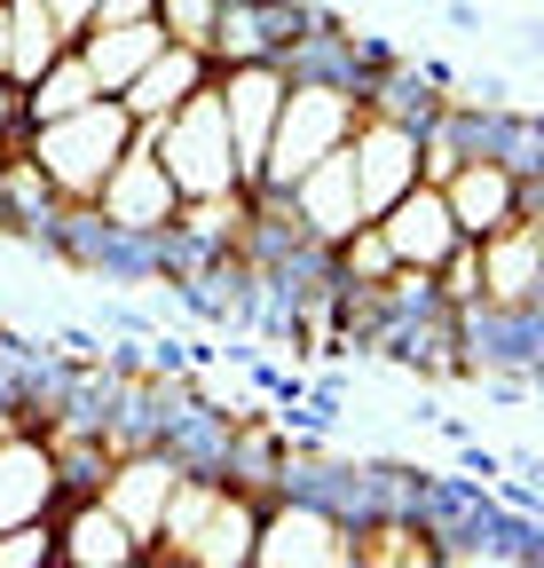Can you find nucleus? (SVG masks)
Instances as JSON below:
<instances>
[{"label":"nucleus","mask_w":544,"mask_h":568,"mask_svg":"<svg viewBox=\"0 0 544 568\" xmlns=\"http://www.w3.org/2000/svg\"><path fill=\"white\" fill-rule=\"evenodd\" d=\"M253 529H260L253 489L222 474H182L143 545V568H253Z\"/></svg>","instance_id":"nucleus-1"},{"label":"nucleus","mask_w":544,"mask_h":568,"mask_svg":"<svg viewBox=\"0 0 544 568\" xmlns=\"http://www.w3.org/2000/svg\"><path fill=\"white\" fill-rule=\"evenodd\" d=\"M126 142H134V119L119 111V95H95V103H80V111H63V119L32 126L17 151H32V166L55 182L63 205H88V197L103 190V174L119 166Z\"/></svg>","instance_id":"nucleus-2"},{"label":"nucleus","mask_w":544,"mask_h":568,"mask_svg":"<svg viewBox=\"0 0 544 568\" xmlns=\"http://www.w3.org/2000/svg\"><path fill=\"white\" fill-rule=\"evenodd\" d=\"M151 151H158V166H166V182H174L182 197H214V190H237V182H245V174H237V142H229V119H222L214 80L151 126ZM245 190H253V182H245Z\"/></svg>","instance_id":"nucleus-3"},{"label":"nucleus","mask_w":544,"mask_h":568,"mask_svg":"<svg viewBox=\"0 0 544 568\" xmlns=\"http://www.w3.org/2000/svg\"><path fill=\"white\" fill-rule=\"evenodd\" d=\"M356 126V95L339 88H292L285 80V103H277V126H268V151H260V182L268 190H292L324 151H339Z\"/></svg>","instance_id":"nucleus-4"},{"label":"nucleus","mask_w":544,"mask_h":568,"mask_svg":"<svg viewBox=\"0 0 544 568\" xmlns=\"http://www.w3.org/2000/svg\"><path fill=\"white\" fill-rule=\"evenodd\" d=\"M253 568H356V537L308 497H260Z\"/></svg>","instance_id":"nucleus-5"},{"label":"nucleus","mask_w":544,"mask_h":568,"mask_svg":"<svg viewBox=\"0 0 544 568\" xmlns=\"http://www.w3.org/2000/svg\"><path fill=\"white\" fill-rule=\"evenodd\" d=\"M450 324H458L465 379H473V372H536V364H544V308H521V301H465V308H450Z\"/></svg>","instance_id":"nucleus-6"},{"label":"nucleus","mask_w":544,"mask_h":568,"mask_svg":"<svg viewBox=\"0 0 544 568\" xmlns=\"http://www.w3.org/2000/svg\"><path fill=\"white\" fill-rule=\"evenodd\" d=\"M316 24V0H222L214 9V63H277Z\"/></svg>","instance_id":"nucleus-7"},{"label":"nucleus","mask_w":544,"mask_h":568,"mask_svg":"<svg viewBox=\"0 0 544 568\" xmlns=\"http://www.w3.org/2000/svg\"><path fill=\"white\" fill-rule=\"evenodd\" d=\"M103 222H119V230H166L174 222V205H182V190L166 182V166H158V151H151V126H134V142L119 151V166L103 174V190L88 197Z\"/></svg>","instance_id":"nucleus-8"},{"label":"nucleus","mask_w":544,"mask_h":568,"mask_svg":"<svg viewBox=\"0 0 544 568\" xmlns=\"http://www.w3.org/2000/svg\"><path fill=\"white\" fill-rule=\"evenodd\" d=\"M348 174H356V197H363V222L387 205V197H402L419 182V134L411 126H394V119H379V111H356V126H348Z\"/></svg>","instance_id":"nucleus-9"},{"label":"nucleus","mask_w":544,"mask_h":568,"mask_svg":"<svg viewBox=\"0 0 544 568\" xmlns=\"http://www.w3.org/2000/svg\"><path fill=\"white\" fill-rule=\"evenodd\" d=\"M214 95H222V119L237 142V174L260 182V151H268V126H277V103H285V71L277 63H214Z\"/></svg>","instance_id":"nucleus-10"},{"label":"nucleus","mask_w":544,"mask_h":568,"mask_svg":"<svg viewBox=\"0 0 544 568\" xmlns=\"http://www.w3.org/2000/svg\"><path fill=\"white\" fill-rule=\"evenodd\" d=\"M55 568H143V537L103 506V489L55 497Z\"/></svg>","instance_id":"nucleus-11"},{"label":"nucleus","mask_w":544,"mask_h":568,"mask_svg":"<svg viewBox=\"0 0 544 568\" xmlns=\"http://www.w3.org/2000/svg\"><path fill=\"white\" fill-rule=\"evenodd\" d=\"M482 245V301L544 308V213H513L505 230L473 237Z\"/></svg>","instance_id":"nucleus-12"},{"label":"nucleus","mask_w":544,"mask_h":568,"mask_svg":"<svg viewBox=\"0 0 544 568\" xmlns=\"http://www.w3.org/2000/svg\"><path fill=\"white\" fill-rule=\"evenodd\" d=\"M371 222H379L387 253L411 261V268H434V261L458 245V222H450V205H442V182H411L402 197H387Z\"/></svg>","instance_id":"nucleus-13"},{"label":"nucleus","mask_w":544,"mask_h":568,"mask_svg":"<svg viewBox=\"0 0 544 568\" xmlns=\"http://www.w3.org/2000/svg\"><path fill=\"white\" fill-rule=\"evenodd\" d=\"M55 497H63V489H55L48 435H40V426H9V435H0V529L55 514Z\"/></svg>","instance_id":"nucleus-14"},{"label":"nucleus","mask_w":544,"mask_h":568,"mask_svg":"<svg viewBox=\"0 0 544 568\" xmlns=\"http://www.w3.org/2000/svg\"><path fill=\"white\" fill-rule=\"evenodd\" d=\"M206 80H214V55H206V48H182V40H166V48H158V55H151V63H143V71H134V80L119 88V111H126L134 126H158L174 103H189Z\"/></svg>","instance_id":"nucleus-15"},{"label":"nucleus","mask_w":544,"mask_h":568,"mask_svg":"<svg viewBox=\"0 0 544 568\" xmlns=\"http://www.w3.org/2000/svg\"><path fill=\"white\" fill-rule=\"evenodd\" d=\"M442 205H450L458 237H490V230L513 222V213H528V205H521V174H505L497 159H465V166L442 182Z\"/></svg>","instance_id":"nucleus-16"},{"label":"nucleus","mask_w":544,"mask_h":568,"mask_svg":"<svg viewBox=\"0 0 544 568\" xmlns=\"http://www.w3.org/2000/svg\"><path fill=\"white\" fill-rule=\"evenodd\" d=\"M72 48H80V63L95 71V88L119 95L134 71H143V63L166 48V24H158V17H134V24H88V32H72Z\"/></svg>","instance_id":"nucleus-17"},{"label":"nucleus","mask_w":544,"mask_h":568,"mask_svg":"<svg viewBox=\"0 0 544 568\" xmlns=\"http://www.w3.org/2000/svg\"><path fill=\"white\" fill-rule=\"evenodd\" d=\"M292 205H300V222L324 237V245H339L356 222H363V197H356V174H348V151H324L300 182H292Z\"/></svg>","instance_id":"nucleus-18"},{"label":"nucleus","mask_w":544,"mask_h":568,"mask_svg":"<svg viewBox=\"0 0 544 568\" xmlns=\"http://www.w3.org/2000/svg\"><path fill=\"white\" fill-rule=\"evenodd\" d=\"M72 48V32H63L40 0H0V71L24 88V80H40V71Z\"/></svg>","instance_id":"nucleus-19"},{"label":"nucleus","mask_w":544,"mask_h":568,"mask_svg":"<svg viewBox=\"0 0 544 568\" xmlns=\"http://www.w3.org/2000/svg\"><path fill=\"white\" fill-rule=\"evenodd\" d=\"M103 88H95V71L80 63V48H63L40 80H24L17 88V103H24V126H48V119H63V111H80V103H95Z\"/></svg>","instance_id":"nucleus-20"},{"label":"nucleus","mask_w":544,"mask_h":568,"mask_svg":"<svg viewBox=\"0 0 544 568\" xmlns=\"http://www.w3.org/2000/svg\"><path fill=\"white\" fill-rule=\"evenodd\" d=\"M331 268L348 276V284H387V268H394V253H387V237H379V222H356L348 237L331 245Z\"/></svg>","instance_id":"nucleus-21"},{"label":"nucleus","mask_w":544,"mask_h":568,"mask_svg":"<svg viewBox=\"0 0 544 568\" xmlns=\"http://www.w3.org/2000/svg\"><path fill=\"white\" fill-rule=\"evenodd\" d=\"M0 568H55V514L0 529Z\"/></svg>","instance_id":"nucleus-22"},{"label":"nucleus","mask_w":544,"mask_h":568,"mask_svg":"<svg viewBox=\"0 0 544 568\" xmlns=\"http://www.w3.org/2000/svg\"><path fill=\"white\" fill-rule=\"evenodd\" d=\"M214 9L222 0H158V24H166V40H182V48H206L214 40Z\"/></svg>","instance_id":"nucleus-23"},{"label":"nucleus","mask_w":544,"mask_h":568,"mask_svg":"<svg viewBox=\"0 0 544 568\" xmlns=\"http://www.w3.org/2000/svg\"><path fill=\"white\" fill-rule=\"evenodd\" d=\"M95 332H111V339H151L158 316H151V308H134V301H103V324H95Z\"/></svg>","instance_id":"nucleus-24"},{"label":"nucleus","mask_w":544,"mask_h":568,"mask_svg":"<svg viewBox=\"0 0 544 568\" xmlns=\"http://www.w3.org/2000/svg\"><path fill=\"white\" fill-rule=\"evenodd\" d=\"M497 466H505L497 443H482V435H465V443H458V474H465V481H490Z\"/></svg>","instance_id":"nucleus-25"},{"label":"nucleus","mask_w":544,"mask_h":568,"mask_svg":"<svg viewBox=\"0 0 544 568\" xmlns=\"http://www.w3.org/2000/svg\"><path fill=\"white\" fill-rule=\"evenodd\" d=\"M32 126H24V103H17V80H9V71H0V151H17V142H24Z\"/></svg>","instance_id":"nucleus-26"},{"label":"nucleus","mask_w":544,"mask_h":568,"mask_svg":"<svg viewBox=\"0 0 544 568\" xmlns=\"http://www.w3.org/2000/svg\"><path fill=\"white\" fill-rule=\"evenodd\" d=\"M442 17H450L465 40H473V32H490V9H473V0H442Z\"/></svg>","instance_id":"nucleus-27"},{"label":"nucleus","mask_w":544,"mask_h":568,"mask_svg":"<svg viewBox=\"0 0 544 568\" xmlns=\"http://www.w3.org/2000/svg\"><path fill=\"white\" fill-rule=\"evenodd\" d=\"M40 9H48V17H55L63 32H80V24H88V9H95V0H40Z\"/></svg>","instance_id":"nucleus-28"},{"label":"nucleus","mask_w":544,"mask_h":568,"mask_svg":"<svg viewBox=\"0 0 544 568\" xmlns=\"http://www.w3.org/2000/svg\"><path fill=\"white\" fill-rule=\"evenodd\" d=\"M9 426H17V418H9V410H0V435H9Z\"/></svg>","instance_id":"nucleus-29"},{"label":"nucleus","mask_w":544,"mask_h":568,"mask_svg":"<svg viewBox=\"0 0 544 568\" xmlns=\"http://www.w3.org/2000/svg\"><path fill=\"white\" fill-rule=\"evenodd\" d=\"M348 9H371V0H348Z\"/></svg>","instance_id":"nucleus-30"}]
</instances>
